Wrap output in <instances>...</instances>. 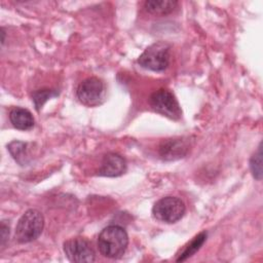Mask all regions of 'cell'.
Listing matches in <instances>:
<instances>
[{
  "label": "cell",
  "instance_id": "7",
  "mask_svg": "<svg viewBox=\"0 0 263 263\" xmlns=\"http://www.w3.org/2000/svg\"><path fill=\"white\" fill-rule=\"evenodd\" d=\"M64 253L69 261L76 263H90L96 259L90 242L84 237H73L63 245Z\"/></svg>",
  "mask_w": 263,
  "mask_h": 263
},
{
  "label": "cell",
  "instance_id": "10",
  "mask_svg": "<svg viewBox=\"0 0 263 263\" xmlns=\"http://www.w3.org/2000/svg\"><path fill=\"white\" fill-rule=\"evenodd\" d=\"M9 119L11 124L21 130L31 129L35 122L32 113L29 110L21 107H15L10 110Z\"/></svg>",
  "mask_w": 263,
  "mask_h": 263
},
{
  "label": "cell",
  "instance_id": "1",
  "mask_svg": "<svg viewBox=\"0 0 263 263\" xmlns=\"http://www.w3.org/2000/svg\"><path fill=\"white\" fill-rule=\"evenodd\" d=\"M128 245V236L123 227L110 225L105 227L98 237L100 253L107 258H120Z\"/></svg>",
  "mask_w": 263,
  "mask_h": 263
},
{
  "label": "cell",
  "instance_id": "8",
  "mask_svg": "<svg viewBox=\"0 0 263 263\" xmlns=\"http://www.w3.org/2000/svg\"><path fill=\"white\" fill-rule=\"evenodd\" d=\"M188 150L189 144L186 139H166L159 146V155L164 160H177L183 158Z\"/></svg>",
  "mask_w": 263,
  "mask_h": 263
},
{
  "label": "cell",
  "instance_id": "16",
  "mask_svg": "<svg viewBox=\"0 0 263 263\" xmlns=\"http://www.w3.org/2000/svg\"><path fill=\"white\" fill-rule=\"evenodd\" d=\"M0 243H1V247L3 248L4 245L6 243L7 239H8V236H9V226L5 224L4 221L1 222V227H0Z\"/></svg>",
  "mask_w": 263,
  "mask_h": 263
},
{
  "label": "cell",
  "instance_id": "15",
  "mask_svg": "<svg viewBox=\"0 0 263 263\" xmlns=\"http://www.w3.org/2000/svg\"><path fill=\"white\" fill-rule=\"evenodd\" d=\"M59 92L55 90V89H39L37 91H35L33 95H32V98H33V102L35 104V107L36 109L39 111V109L43 106V104L50 98L52 97H55L58 96Z\"/></svg>",
  "mask_w": 263,
  "mask_h": 263
},
{
  "label": "cell",
  "instance_id": "12",
  "mask_svg": "<svg viewBox=\"0 0 263 263\" xmlns=\"http://www.w3.org/2000/svg\"><path fill=\"white\" fill-rule=\"evenodd\" d=\"M206 232L202 231L200 233H198L196 236H194L182 250L181 252L178 254V257L176 259L177 262H182L187 260L188 258H190L192 255H194L204 243V241L206 240Z\"/></svg>",
  "mask_w": 263,
  "mask_h": 263
},
{
  "label": "cell",
  "instance_id": "2",
  "mask_svg": "<svg viewBox=\"0 0 263 263\" xmlns=\"http://www.w3.org/2000/svg\"><path fill=\"white\" fill-rule=\"evenodd\" d=\"M44 218L41 212L35 209L26 211L15 226V238L21 243L31 242L37 239L42 233Z\"/></svg>",
  "mask_w": 263,
  "mask_h": 263
},
{
  "label": "cell",
  "instance_id": "13",
  "mask_svg": "<svg viewBox=\"0 0 263 263\" xmlns=\"http://www.w3.org/2000/svg\"><path fill=\"white\" fill-rule=\"evenodd\" d=\"M28 144L21 142V141H13L7 145V149L12 155V157L21 164L25 165L27 163V158H28V149H27Z\"/></svg>",
  "mask_w": 263,
  "mask_h": 263
},
{
  "label": "cell",
  "instance_id": "4",
  "mask_svg": "<svg viewBox=\"0 0 263 263\" xmlns=\"http://www.w3.org/2000/svg\"><path fill=\"white\" fill-rule=\"evenodd\" d=\"M185 211V203L176 196L162 197L157 200L152 208L153 217L167 224L178 222L184 216Z\"/></svg>",
  "mask_w": 263,
  "mask_h": 263
},
{
  "label": "cell",
  "instance_id": "5",
  "mask_svg": "<svg viewBox=\"0 0 263 263\" xmlns=\"http://www.w3.org/2000/svg\"><path fill=\"white\" fill-rule=\"evenodd\" d=\"M151 108L158 114L173 120H178L182 116V110L178 100L172 91L160 88L154 91L149 99Z\"/></svg>",
  "mask_w": 263,
  "mask_h": 263
},
{
  "label": "cell",
  "instance_id": "6",
  "mask_svg": "<svg viewBox=\"0 0 263 263\" xmlns=\"http://www.w3.org/2000/svg\"><path fill=\"white\" fill-rule=\"evenodd\" d=\"M105 84L98 77H88L81 81L76 89L77 99L85 106L101 105L105 99Z\"/></svg>",
  "mask_w": 263,
  "mask_h": 263
},
{
  "label": "cell",
  "instance_id": "14",
  "mask_svg": "<svg viewBox=\"0 0 263 263\" xmlns=\"http://www.w3.org/2000/svg\"><path fill=\"white\" fill-rule=\"evenodd\" d=\"M250 168L251 172L257 180H261L262 178V151L261 144L258 147V150L252 155L250 159Z\"/></svg>",
  "mask_w": 263,
  "mask_h": 263
},
{
  "label": "cell",
  "instance_id": "9",
  "mask_svg": "<svg viewBox=\"0 0 263 263\" xmlns=\"http://www.w3.org/2000/svg\"><path fill=\"white\" fill-rule=\"evenodd\" d=\"M126 171L125 159L114 152L106 154L99 168V175L104 177H118Z\"/></svg>",
  "mask_w": 263,
  "mask_h": 263
},
{
  "label": "cell",
  "instance_id": "3",
  "mask_svg": "<svg viewBox=\"0 0 263 263\" xmlns=\"http://www.w3.org/2000/svg\"><path fill=\"white\" fill-rule=\"evenodd\" d=\"M170 44L164 41H157L142 52L138 59V64L151 71H163L170 64Z\"/></svg>",
  "mask_w": 263,
  "mask_h": 263
},
{
  "label": "cell",
  "instance_id": "11",
  "mask_svg": "<svg viewBox=\"0 0 263 263\" xmlns=\"http://www.w3.org/2000/svg\"><path fill=\"white\" fill-rule=\"evenodd\" d=\"M178 5L177 1L173 0H148L144 3L145 9L156 15H165L173 12Z\"/></svg>",
  "mask_w": 263,
  "mask_h": 263
}]
</instances>
